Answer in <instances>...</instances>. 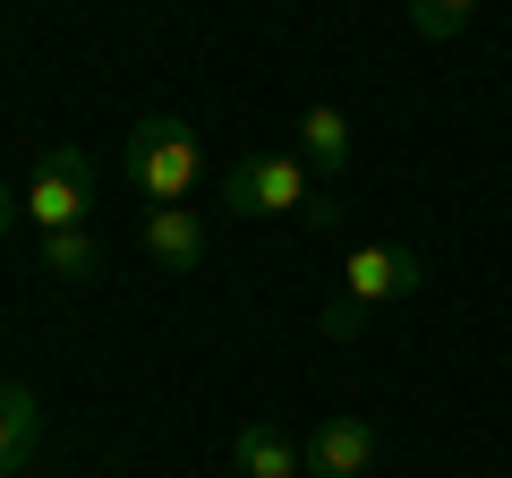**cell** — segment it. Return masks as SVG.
I'll return each mask as SVG.
<instances>
[{
  "label": "cell",
  "mask_w": 512,
  "mask_h": 478,
  "mask_svg": "<svg viewBox=\"0 0 512 478\" xmlns=\"http://www.w3.org/2000/svg\"><path fill=\"white\" fill-rule=\"evenodd\" d=\"M18 214H26V197H18V188H9V180H0V239L18 231Z\"/></svg>",
  "instance_id": "obj_12"
},
{
  "label": "cell",
  "mask_w": 512,
  "mask_h": 478,
  "mask_svg": "<svg viewBox=\"0 0 512 478\" xmlns=\"http://www.w3.org/2000/svg\"><path fill=\"white\" fill-rule=\"evenodd\" d=\"M146 257L163 274H197L205 265V222L188 205H146Z\"/></svg>",
  "instance_id": "obj_8"
},
{
  "label": "cell",
  "mask_w": 512,
  "mask_h": 478,
  "mask_svg": "<svg viewBox=\"0 0 512 478\" xmlns=\"http://www.w3.org/2000/svg\"><path fill=\"white\" fill-rule=\"evenodd\" d=\"M291 154H299V163H308L316 180L333 188V180H342L350 163H359V137H350V111H342V103H308V120H299Z\"/></svg>",
  "instance_id": "obj_6"
},
{
  "label": "cell",
  "mask_w": 512,
  "mask_h": 478,
  "mask_svg": "<svg viewBox=\"0 0 512 478\" xmlns=\"http://www.w3.org/2000/svg\"><path fill=\"white\" fill-rule=\"evenodd\" d=\"M419 291H427V257L419 248L367 239V248H350V265H342V299L325 308V333H350L367 308H393V299H419Z\"/></svg>",
  "instance_id": "obj_3"
},
{
  "label": "cell",
  "mask_w": 512,
  "mask_h": 478,
  "mask_svg": "<svg viewBox=\"0 0 512 478\" xmlns=\"http://www.w3.org/2000/svg\"><path fill=\"white\" fill-rule=\"evenodd\" d=\"M43 436V402L26 385H0V478H18V461L35 453Z\"/></svg>",
  "instance_id": "obj_9"
},
{
  "label": "cell",
  "mask_w": 512,
  "mask_h": 478,
  "mask_svg": "<svg viewBox=\"0 0 512 478\" xmlns=\"http://www.w3.org/2000/svg\"><path fill=\"white\" fill-rule=\"evenodd\" d=\"M86 205H94V163L77 146H43L35 180H26V222H35V231H77Z\"/></svg>",
  "instance_id": "obj_4"
},
{
  "label": "cell",
  "mask_w": 512,
  "mask_h": 478,
  "mask_svg": "<svg viewBox=\"0 0 512 478\" xmlns=\"http://www.w3.org/2000/svg\"><path fill=\"white\" fill-rule=\"evenodd\" d=\"M35 257H43V274H52V282H94V274H103V248H94L86 222H77V231H43Z\"/></svg>",
  "instance_id": "obj_10"
},
{
  "label": "cell",
  "mask_w": 512,
  "mask_h": 478,
  "mask_svg": "<svg viewBox=\"0 0 512 478\" xmlns=\"http://www.w3.org/2000/svg\"><path fill=\"white\" fill-rule=\"evenodd\" d=\"M231 461H239L248 478H299V470H308V444H299L291 427H274V419H239Z\"/></svg>",
  "instance_id": "obj_7"
},
{
  "label": "cell",
  "mask_w": 512,
  "mask_h": 478,
  "mask_svg": "<svg viewBox=\"0 0 512 478\" xmlns=\"http://www.w3.org/2000/svg\"><path fill=\"white\" fill-rule=\"evenodd\" d=\"M470 9L478 0H410V26H419L427 43H453L461 26H470Z\"/></svg>",
  "instance_id": "obj_11"
},
{
  "label": "cell",
  "mask_w": 512,
  "mask_h": 478,
  "mask_svg": "<svg viewBox=\"0 0 512 478\" xmlns=\"http://www.w3.org/2000/svg\"><path fill=\"white\" fill-rule=\"evenodd\" d=\"M120 171H128V188L146 205H188L197 180H205V137L188 129L180 111H146V120L128 129V146H120Z\"/></svg>",
  "instance_id": "obj_2"
},
{
  "label": "cell",
  "mask_w": 512,
  "mask_h": 478,
  "mask_svg": "<svg viewBox=\"0 0 512 478\" xmlns=\"http://www.w3.org/2000/svg\"><path fill=\"white\" fill-rule=\"evenodd\" d=\"M222 205H231L239 222H274V214H299V222H316V231H333L342 222V197H333L325 180H316L299 154H239L231 171H222Z\"/></svg>",
  "instance_id": "obj_1"
},
{
  "label": "cell",
  "mask_w": 512,
  "mask_h": 478,
  "mask_svg": "<svg viewBox=\"0 0 512 478\" xmlns=\"http://www.w3.org/2000/svg\"><path fill=\"white\" fill-rule=\"evenodd\" d=\"M308 470L316 478H367L376 470V427L359 410H333V419L308 427Z\"/></svg>",
  "instance_id": "obj_5"
}]
</instances>
